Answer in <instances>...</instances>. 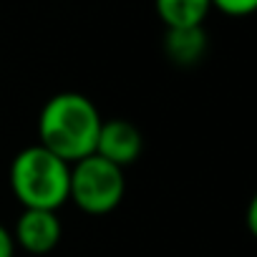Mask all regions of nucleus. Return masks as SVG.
<instances>
[{"label":"nucleus","instance_id":"7","mask_svg":"<svg viewBox=\"0 0 257 257\" xmlns=\"http://www.w3.org/2000/svg\"><path fill=\"white\" fill-rule=\"evenodd\" d=\"M167 28H197L212 11V0H154Z\"/></svg>","mask_w":257,"mask_h":257},{"label":"nucleus","instance_id":"9","mask_svg":"<svg viewBox=\"0 0 257 257\" xmlns=\"http://www.w3.org/2000/svg\"><path fill=\"white\" fill-rule=\"evenodd\" d=\"M13 254H16V239L3 224H0V257H13Z\"/></svg>","mask_w":257,"mask_h":257},{"label":"nucleus","instance_id":"6","mask_svg":"<svg viewBox=\"0 0 257 257\" xmlns=\"http://www.w3.org/2000/svg\"><path fill=\"white\" fill-rule=\"evenodd\" d=\"M164 51L174 63L194 66L207 51V33L202 26H197V28H167Z\"/></svg>","mask_w":257,"mask_h":257},{"label":"nucleus","instance_id":"10","mask_svg":"<svg viewBox=\"0 0 257 257\" xmlns=\"http://www.w3.org/2000/svg\"><path fill=\"white\" fill-rule=\"evenodd\" d=\"M244 222H247V229H249V234L257 239V192L252 194V199H249V204H247Z\"/></svg>","mask_w":257,"mask_h":257},{"label":"nucleus","instance_id":"2","mask_svg":"<svg viewBox=\"0 0 257 257\" xmlns=\"http://www.w3.org/2000/svg\"><path fill=\"white\" fill-rule=\"evenodd\" d=\"M11 189L23 209H61L71 194V164L46 147H26L11 164Z\"/></svg>","mask_w":257,"mask_h":257},{"label":"nucleus","instance_id":"4","mask_svg":"<svg viewBox=\"0 0 257 257\" xmlns=\"http://www.w3.org/2000/svg\"><path fill=\"white\" fill-rule=\"evenodd\" d=\"M144 139L142 132L126 118H111L101 123L98 142H96V154L116 167H128L134 164L142 154Z\"/></svg>","mask_w":257,"mask_h":257},{"label":"nucleus","instance_id":"3","mask_svg":"<svg viewBox=\"0 0 257 257\" xmlns=\"http://www.w3.org/2000/svg\"><path fill=\"white\" fill-rule=\"evenodd\" d=\"M126 179L123 169L91 154L76 164H71V194L68 199L76 202L88 214H106L118 207L123 199Z\"/></svg>","mask_w":257,"mask_h":257},{"label":"nucleus","instance_id":"1","mask_svg":"<svg viewBox=\"0 0 257 257\" xmlns=\"http://www.w3.org/2000/svg\"><path fill=\"white\" fill-rule=\"evenodd\" d=\"M101 123L103 118L91 98L76 91L56 93L46 101L38 118L41 147H46L63 162L76 164L96 154Z\"/></svg>","mask_w":257,"mask_h":257},{"label":"nucleus","instance_id":"5","mask_svg":"<svg viewBox=\"0 0 257 257\" xmlns=\"http://www.w3.org/2000/svg\"><path fill=\"white\" fill-rule=\"evenodd\" d=\"M13 239L31 254H46L61 242V219L51 209H23Z\"/></svg>","mask_w":257,"mask_h":257},{"label":"nucleus","instance_id":"8","mask_svg":"<svg viewBox=\"0 0 257 257\" xmlns=\"http://www.w3.org/2000/svg\"><path fill=\"white\" fill-rule=\"evenodd\" d=\"M212 8L232 18H244L257 13V0H212Z\"/></svg>","mask_w":257,"mask_h":257}]
</instances>
